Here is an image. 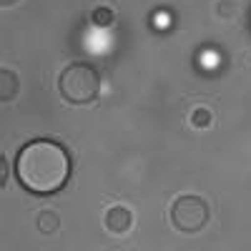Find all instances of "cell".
Here are the masks:
<instances>
[{
  "label": "cell",
  "instance_id": "cell-1",
  "mask_svg": "<svg viewBox=\"0 0 251 251\" xmlns=\"http://www.w3.org/2000/svg\"><path fill=\"white\" fill-rule=\"evenodd\" d=\"M15 178L30 194H55L71 178V156L55 141H30L15 156Z\"/></svg>",
  "mask_w": 251,
  "mask_h": 251
},
{
  "label": "cell",
  "instance_id": "cell-2",
  "mask_svg": "<svg viewBox=\"0 0 251 251\" xmlns=\"http://www.w3.org/2000/svg\"><path fill=\"white\" fill-rule=\"evenodd\" d=\"M58 91L73 106H86L100 93V75L86 63H71L58 75Z\"/></svg>",
  "mask_w": 251,
  "mask_h": 251
},
{
  "label": "cell",
  "instance_id": "cell-3",
  "mask_svg": "<svg viewBox=\"0 0 251 251\" xmlns=\"http://www.w3.org/2000/svg\"><path fill=\"white\" fill-rule=\"evenodd\" d=\"M171 221L178 231H199L208 221V206L201 196H178L171 208Z\"/></svg>",
  "mask_w": 251,
  "mask_h": 251
},
{
  "label": "cell",
  "instance_id": "cell-4",
  "mask_svg": "<svg viewBox=\"0 0 251 251\" xmlns=\"http://www.w3.org/2000/svg\"><path fill=\"white\" fill-rule=\"evenodd\" d=\"M103 224H106V228L111 234H126L133 224V216L126 206H111L106 211V216H103Z\"/></svg>",
  "mask_w": 251,
  "mask_h": 251
},
{
  "label": "cell",
  "instance_id": "cell-5",
  "mask_svg": "<svg viewBox=\"0 0 251 251\" xmlns=\"http://www.w3.org/2000/svg\"><path fill=\"white\" fill-rule=\"evenodd\" d=\"M0 100H10L13 96H15V86H18V78L13 75V71H8V68H3L0 71Z\"/></svg>",
  "mask_w": 251,
  "mask_h": 251
},
{
  "label": "cell",
  "instance_id": "cell-6",
  "mask_svg": "<svg viewBox=\"0 0 251 251\" xmlns=\"http://www.w3.org/2000/svg\"><path fill=\"white\" fill-rule=\"evenodd\" d=\"M211 121H214L211 111L203 108V106H199V108L191 113V126H194V128H208V126H211Z\"/></svg>",
  "mask_w": 251,
  "mask_h": 251
},
{
  "label": "cell",
  "instance_id": "cell-7",
  "mask_svg": "<svg viewBox=\"0 0 251 251\" xmlns=\"http://www.w3.org/2000/svg\"><path fill=\"white\" fill-rule=\"evenodd\" d=\"M58 224H60V221H58V216H55L53 211H43V214L38 216V228H40V231H46V234L55 231Z\"/></svg>",
  "mask_w": 251,
  "mask_h": 251
},
{
  "label": "cell",
  "instance_id": "cell-8",
  "mask_svg": "<svg viewBox=\"0 0 251 251\" xmlns=\"http://www.w3.org/2000/svg\"><path fill=\"white\" fill-rule=\"evenodd\" d=\"M93 20H96V25H98V28H108V25L113 23V10H108V8H98V10L93 13Z\"/></svg>",
  "mask_w": 251,
  "mask_h": 251
},
{
  "label": "cell",
  "instance_id": "cell-9",
  "mask_svg": "<svg viewBox=\"0 0 251 251\" xmlns=\"http://www.w3.org/2000/svg\"><path fill=\"white\" fill-rule=\"evenodd\" d=\"M153 28L156 30H169L171 28V15L166 10H156L153 13Z\"/></svg>",
  "mask_w": 251,
  "mask_h": 251
},
{
  "label": "cell",
  "instance_id": "cell-10",
  "mask_svg": "<svg viewBox=\"0 0 251 251\" xmlns=\"http://www.w3.org/2000/svg\"><path fill=\"white\" fill-rule=\"evenodd\" d=\"M0 3H3V5H10V3H13V0H0Z\"/></svg>",
  "mask_w": 251,
  "mask_h": 251
}]
</instances>
